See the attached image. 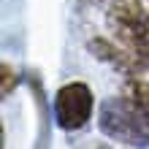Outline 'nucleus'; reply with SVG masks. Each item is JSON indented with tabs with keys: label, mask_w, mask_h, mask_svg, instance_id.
Instances as JSON below:
<instances>
[{
	"label": "nucleus",
	"mask_w": 149,
	"mask_h": 149,
	"mask_svg": "<svg viewBox=\"0 0 149 149\" xmlns=\"http://www.w3.org/2000/svg\"><path fill=\"white\" fill-rule=\"evenodd\" d=\"M98 127L103 136L125 146H149V111L138 109L119 92V98H106L98 109Z\"/></svg>",
	"instance_id": "obj_1"
},
{
	"label": "nucleus",
	"mask_w": 149,
	"mask_h": 149,
	"mask_svg": "<svg viewBox=\"0 0 149 149\" xmlns=\"http://www.w3.org/2000/svg\"><path fill=\"white\" fill-rule=\"evenodd\" d=\"M106 19L114 38L149 71V0H114Z\"/></svg>",
	"instance_id": "obj_2"
},
{
	"label": "nucleus",
	"mask_w": 149,
	"mask_h": 149,
	"mask_svg": "<svg viewBox=\"0 0 149 149\" xmlns=\"http://www.w3.org/2000/svg\"><path fill=\"white\" fill-rule=\"evenodd\" d=\"M92 111H95V95L90 84L68 81L54 92V122L65 133L81 130L92 119Z\"/></svg>",
	"instance_id": "obj_3"
},
{
	"label": "nucleus",
	"mask_w": 149,
	"mask_h": 149,
	"mask_svg": "<svg viewBox=\"0 0 149 149\" xmlns=\"http://www.w3.org/2000/svg\"><path fill=\"white\" fill-rule=\"evenodd\" d=\"M87 46H90V52H92L95 60L111 65L114 71H119L122 76H136V73H144V71H146L144 63H141V60H138L130 49H125L122 43H114V41H109V38L95 36V38H90Z\"/></svg>",
	"instance_id": "obj_4"
},
{
	"label": "nucleus",
	"mask_w": 149,
	"mask_h": 149,
	"mask_svg": "<svg viewBox=\"0 0 149 149\" xmlns=\"http://www.w3.org/2000/svg\"><path fill=\"white\" fill-rule=\"evenodd\" d=\"M122 95H125L127 100H133L138 109L149 111V81H146L141 73H136V76H125Z\"/></svg>",
	"instance_id": "obj_5"
},
{
	"label": "nucleus",
	"mask_w": 149,
	"mask_h": 149,
	"mask_svg": "<svg viewBox=\"0 0 149 149\" xmlns=\"http://www.w3.org/2000/svg\"><path fill=\"white\" fill-rule=\"evenodd\" d=\"M0 71H3V84H0V92H3V98H8L14 90H16V84H19V76H16V71L8 63L0 65Z\"/></svg>",
	"instance_id": "obj_6"
},
{
	"label": "nucleus",
	"mask_w": 149,
	"mask_h": 149,
	"mask_svg": "<svg viewBox=\"0 0 149 149\" xmlns=\"http://www.w3.org/2000/svg\"><path fill=\"white\" fill-rule=\"evenodd\" d=\"M95 3H98V0H95Z\"/></svg>",
	"instance_id": "obj_7"
}]
</instances>
